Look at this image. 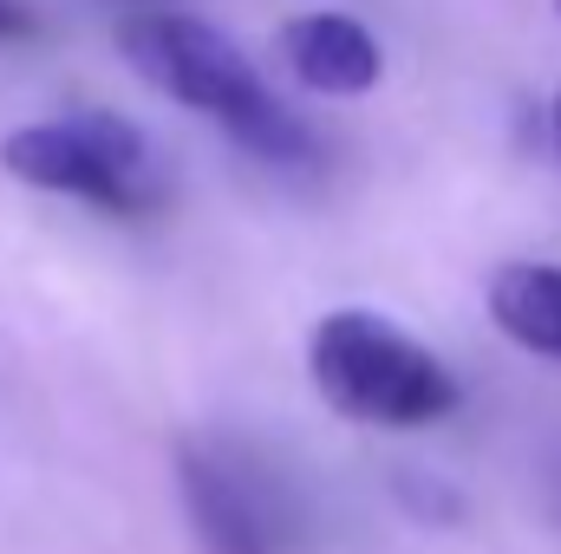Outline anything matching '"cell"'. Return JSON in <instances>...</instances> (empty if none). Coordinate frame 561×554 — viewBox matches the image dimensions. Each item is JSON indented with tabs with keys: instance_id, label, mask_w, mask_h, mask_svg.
Returning <instances> with one entry per match:
<instances>
[{
	"instance_id": "cell-2",
	"label": "cell",
	"mask_w": 561,
	"mask_h": 554,
	"mask_svg": "<svg viewBox=\"0 0 561 554\" xmlns=\"http://www.w3.org/2000/svg\"><path fill=\"white\" fill-rule=\"evenodd\" d=\"M307 372H313V392L340 417H359L379 430H419L457 412L450 366L379 307L320 313L307 339Z\"/></svg>"
},
{
	"instance_id": "cell-8",
	"label": "cell",
	"mask_w": 561,
	"mask_h": 554,
	"mask_svg": "<svg viewBox=\"0 0 561 554\" xmlns=\"http://www.w3.org/2000/svg\"><path fill=\"white\" fill-rule=\"evenodd\" d=\"M33 33H39V13H33L26 0H0V46L33 39Z\"/></svg>"
},
{
	"instance_id": "cell-5",
	"label": "cell",
	"mask_w": 561,
	"mask_h": 554,
	"mask_svg": "<svg viewBox=\"0 0 561 554\" xmlns=\"http://www.w3.org/2000/svg\"><path fill=\"white\" fill-rule=\"evenodd\" d=\"M280 59H287V72L307 85V92H320V99H359V92H373L379 85V72H386V59H379V39L353 20V13H294L287 26H280Z\"/></svg>"
},
{
	"instance_id": "cell-1",
	"label": "cell",
	"mask_w": 561,
	"mask_h": 554,
	"mask_svg": "<svg viewBox=\"0 0 561 554\" xmlns=\"http://www.w3.org/2000/svg\"><path fill=\"white\" fill-rule=\"evenodd\" d=\"M118 53L131 59L144 85H157L163 99H176L196 118H209L216 131H229L249 157H262L275 170L320 163V138L300 125V112L280 105L275 85L255 72V59L236 39H222L209 20H196L170 0L131 7V13H118Z\"/></svg>"
},
{
	"instance_id": "cell-3",
	"label": "cell",
	"mask_w": 561,
	"mask_h": 554,
	"mask_svg": "<svg viewBox=\"0 0 561 554\" xmlns=\"http://www.w3.org/2000/svg\"><path fill=\"white\" fill-rule=\"evenodd\" d=\"M0 170L46 189V196H72L92 203L118 222H144L170 203V170L157 157V143L138 125H125L118 112H66V118H39L0 138Z\"/></svg>"
},
{
	"instance_id": "cell-7",
	"label": "cell",
	"mask_w": 561,
	"mask_h": 554,
	"mask_svg": "<svg viewBox=\"0 0 561 554\" xmlns=\"http://www.w3.org/2000/svg\"><path fill=\"white\" fill-rule=\"evenodd\" d=\"M399 496H405V503H412L419 516H431V522H437V516H444V522H450V516H463V503H457V496H450L444 483L431 489L419 470H405V476H399Z\"/></svg>"
},
{
	"instance_id": "cell-10",
	"label": "cell",
	"mask_w": 561,
	"mask_h": 554,
	"mask_svg": "<svg viewBox=\"0 0 561 554\" xmlns=\"http://www.w3.org/2000/svg\"><path fill=\"white\" fill-rule=\"evenodd\" d=\"M131 7H163V0H118V13H131Z\"/></svg>"
},
{
	"instance_id": "cell-6",
	"label": "cell",
	"mask_w": 561,
	"mask_h": 554,
	"mask_svg": "<svg viewBox=\"0 0 561 554\" xmlns=\"http://www.w3.org/2000/svg\"><path fill=\"white\" fill-rule=\"evenodd\" d=\"M490 320L536 359H561V268L556 262H503L490 275Z\"/></svg>"
},
{
	"instance_id": "cell-11",
	"label": "cell",
	"mask_w": 561,
	"mask_h": 554,
	"mask_svg": "<svg viewBox=\"0 0 561 554\" xmlns=\"http://www.w3.org/2000/svg\"><path fill=\"white\" fill-rule=\"evenodd\" d=\"M556 7H561V0H556Z\"/></svg>"
},
{
	"instance_id": "cell-4",
	"label": "cell",
	"mask_w": 561,
	"mask_h": 554,
	"mask_svg": "<svg viewBox=\"0 0 561 554\" xmlns=\"http://www.w3.org/2000/svg\"><path fill=\"white\" fill-rule=\"evenodd\" d=\"M176 489L203 554H294L307 542V496L249 437H216V430L183 437Z\"/></svg>"
},
{
	"instance_id": "cell-9",
	"label": "cell",
	"mask_w": 561,
	"mask_h": 554,
	"mask_svg": "<svg viewBox=\"0 0 561 554\" xmlns=\"http://www.w3.org/2000/svg\"><path fill=\"white\" fill-rule=\"evenodd\" d=\"M542 138H549V150L561 157V92L549 99V112H542Z\"/></svg>"
}]
</instances>
